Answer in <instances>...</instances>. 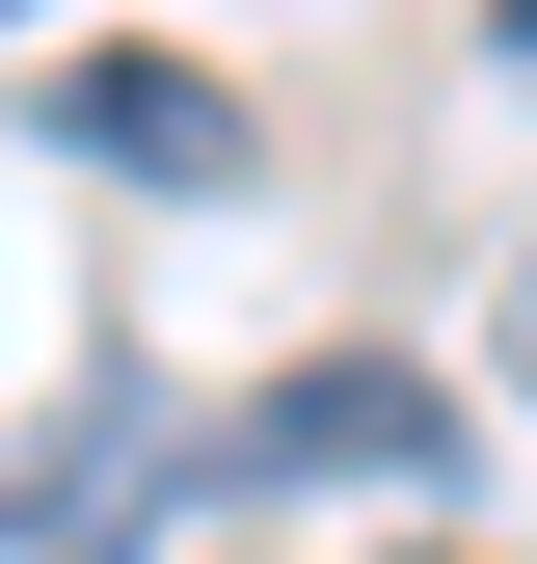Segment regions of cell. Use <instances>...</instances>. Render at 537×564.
Wrapping results in <instances>:
<instances>
[{
  "mask_svg": "<svg viewBox=\"0 0 537 564\" xmlns=\"http://www.w3.org/2000/svg\"><path fill=\"white\" fill-rule=\"evenodd\" d=\"M484 82H511V108H537V0H484Z\"/></svg>",
  "mask_w": 537,
  "mask_h": 564,
  "instance_id": "3",
  "label": "cell"
},
{
  "mask_svg": "<svg viewBox=\"0 0 537 564\" xmlns=\"http://www.w3.org/2000/svg\"><path fill=\"white\" fill-rule=\"evenodd\" d=\"M188 484H216V511H403V484H457V403L403 377V349H322V377H268Z\"/></svg>",
  "mask_w": 537,
  "mask_h": 564,
  "instance_id": "1",
  "label": "cell"
},
{
  "mask_svg": "<svg viewBox=\"0 0 537 564\" xmlns=\"http://www.w3.org/2000/svg\"><path fill=\"white\" fill-rule=\"evenodd\" d=\"M511 403H537V242H511Z\"/></svg>",
  "mask_w": 537,
  "mask_h": 564,
  "instance_id": "4",
  "label": "cell"
},
{
  "mask_svg": "<svg viewBox=\"0 0 537 564\" xmlns=\"http://www.w3.org/2000/svg\"><path fill=\"white\" fill-rule=\"evenodd\" d=\"M0 28H28V0H0Z\"/></svg>",
  "mask_w": 537,
  "mask_h": 564,
  "instance_id": "5",
  "label": "cell"
},
{
  "mask_svg": "<svg viewBox=\"0 0 537 564\" xmlns=\"http://www.w3.org/2000/svg\"><path fill=\"white\" fill-rule=\"evenodd\" d=\"M54 134L134 188H242V82H188V54H54Z\"/></svg>",
  "mask_w": 537,
  "mask_h": 564,
  "instance_id": "2",
  "label": "cell"
}]
</instances>
